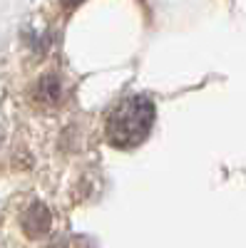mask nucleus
Masks as SVG:
<instances>
[{
  "instance_id": "f257e3e1",
  "label": "nucleus",
  "mask_w": 246,
  "mask_h": 248,
  "mask_svg": "<svg viewBox=\"0 0 246 248\" xmlns=\"http://www.w3.org/2000/svg\"><path fill=\"white\" fill-rule=\"evenodd\" d=\"M154 102L145 94L125 97L107 117V141L117 149H132L147 139L154 124Z\"/></svg>"
},
{
  "instance_id": "f03ea898",
  "label": "nucleus",
  "mask_w": 246,
  "mask_h": 248,
  "mask_svg": "<svg viewBox=\"0 0 246 248\" xmlns=\"http://www.w3.org/2000/svg\"><path fill=\"white\" fill-rule=\"evenodd\" d=\"M50 221H52V216H50V211L45 209V206L43 203H33L30 209L25 211V216H23V229L30 236H43V233L50 231Z\"/></svg>"
},
{
  "instance_id": "7ed1b4c3",
  "label": "nucleus",
  "mask_w": 246,
  "mask_h": 248,
  "mask_svg": "<svg viewBox=\"0 0 246 248\" xmlns=\"http://www.w3.org/2000/svg\"><path fill=\"white\" fill-rule=\"evenodd\" d=\"M37 97H43L48 102H55L60 97V82L50 75V77H43L40 79V87H37Z\"/></svg>"
},
{
  "instance_id": "20e7f679",
  "label": "nucleus",
  "mask_w": 246,
  "mask_h": 248,
  "mask_svg": "<svg viewBox=\"0 0 246 248\" xmlns=\"http://www.w3.org/2000/svg\"><path fill=\"white\" fill-rule=\"evenodd\" d=\"M60 3H63V8H77L82 0H60Z\"/></svg>"
}]
</instances>
